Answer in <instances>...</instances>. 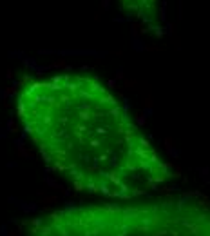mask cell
<instances>
[{
  "mask_svg": "<svg viewBox=\"0 0 210 236\" xmlns=\"http://www.w3.org/2000/svg\"><path fill=\"white\" fill-rule=\"evenodd\" d=\"M26 236H210V203L196 196L67 205L31 218Z\"/></svg>",
  "mask_w": 210,
  "mask_h": 236,
  "instance_id": "obj_2",
  "label": "cell"
},
{
  "mask_svg": "<svg viewBox=\"0 0 210 236\" xmlns=\"http://www.w3.org/2000/svg\"><path fill=\"white\" fill-rule=\"evenodd\" d=\"M121 9L143 31L150 35H161L165 29L161 0H118Z\"/></svg>",
  "mask_w": 210,
  "mask_h": 236,
  "instance_id": "obj_3",
  "label": "cell"
},
{
  "mask_svg": "<svg viewBox=\"0 0 210 236\" xmlns=\"http://www.w3.org/2000/svg\"><path fill=\"white\" fill-rule=\"evenodd\" d=\"M15 109L47 169L80 192L138 200L177 178L121 100L94 74L27 78Z\"/></svg>",
  "mask_w": 210,
  "mask_h": 236,
  "instance_id": "obj_1",
  "label": "cell"
}]
</instances>
